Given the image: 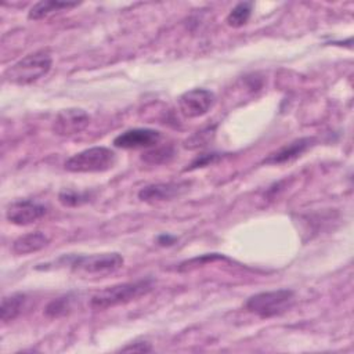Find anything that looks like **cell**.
Listing matches in <instances>:
<instances>
[{
  "mask_svg": "<svg viewBox=\"0 0 354 354\" xmlns=\"http://www.w3.org/2000/svg\"><path fill=\"white\" fill-rule=\"evenodd\" d=\"M53 65L51 53L48 48H40L25 55L14 65L6 69L4 79L12 84L28 86L48 73Z\"/></svg>",
  "mask_w": 354,
  "mask_h": 354,
  "instance_id": "1",
  "label": "cell"
},
{
  "mask_svg": "<svg viewBox=\"0 0 354 354\" xmlns=\"http://www.w3.org/2000/svg\"><path fill=\"white\" fill-rule=\"evenodd\" d=\"M153 288L152 279H138L108 286L91 296L90 307L94 310H106L115 306L130 303L141 296L148 295Z\"/></svg>",
  "mask_w": 354,
  "mask_h": 354,
  "instance_id": "2",
  "label": "cell"
},
{
  "mask_svg": "<svg viewBox=\"0 0 354 354\" xmlns=\"http://www.w3.org/2000/svg\"><path fill=\"white\" fill-rule=\"evenodd\" d=\"M295 303V292L290 289H277L260 292L250 296L245 308L260 318H271L286 313Z\"/></svg>",
  "mask_w": 354,
  "mask_h": 354,
  "instance_id": "3",
  "label": "cell"
},
{
  "mask_svg": "<svg viewBox=\"0 0 354 354\" xmlns=\"http://www.w3.org/2000/svg\"><path fill=\"white\" fill-rule=\"evenodd\" d=\"M116 165V153L106 147L83 149L65 160V169L72 173H102Z\"/></svg>",
  "mask_w": 354,
  "mask_h": 354,
  "instance_id": "4",
  "label": "cell"
},
{
  "mask_svg": "<svg viewBox=\"0 0 354 354\" xmlns=\"http://www.w3.org/2000/svg\"><path fill=\"white\" fill-rule=\"evenodd\" d=\"M122 254L112 253H97V254H82L69 257V267L73 272L82 275H108L123 267Z\"/></svg>",
  "mask_w": 354,
  "mask_h": 354,
  "instance_id": "5",
  "label": "cell"
},
{
  "mask_svg": "<svg viewBox=\"0 0 354 354\" xmlns=\"http://www.w3.org/2000/svg\"><path fill=\"white\" fill-rule=\"evenodd\" d=\"M214 101L213 91L199 87L183 93L178 97V108L185 118L194 119L206 115L214 105Z\"/></svg>",
  "mask_w": 354,
  "mask_h": 354,
  "instance_id": "6",
  "label": "cell"
},
{
  "mask_svg": "<svg viewBox=\"0 0 354 354\" xmlns=\"http://www.w3.org/2000/svg\"><path fill=\"white\" fill-rule=\"evenodd\" d=\"M90 123V115L80 108L59 111L53 122V131L57 136L69 137L83 131Z\"/></svg>",
  "mask_w": 354,
  "mask_h": 354,
  "instance_id": "7",
  "label": "cell"
},
{
  "mask_svg": "<svg viewBox=\"0 0 354 354\" xmlns=\"http://www.w3.org/2000/svg\"><path fill=\"white\" fill-rule=\"evenodd\" d=\"M47 213V207L32 199L11 202L6 209V218L15 225H29L40 220Z\"/></svg>",
  "mask_w": 354,
  "mask_h": 354,
  "instance_id": "8",
  "label": "cell"
},
{
  "mask_svg": "<svg viewBox=\"0 0 354 354\" xmlns=\"http://www.w3.org/2000/svg\"><path fill=\"white\" fill-rule=\"evenodd\" d=\"M160 141V133L153 129H130L113 138V145L122 149H140L155 147Z\"/></svg>",
  "mask_w": 354,
  "mask_h": 354,
  "instance_id": "9",
  "label": "cell"
},
{
  "mask_svg": "<svg viewBox=\"0 0 354 354\" xmlns=\"http://www.w3.org/2000/svg\"><path fill=\"white\" fill-rule=\"evenodd\" d=\"M189 187L187 181H173V183H158L149 184L142 187L138 192V198L142 202H159V201H169L176 196L184 194Z\"/></svg>",
  "mask_w": 354,
  "mask_h": 354,
  "instance_id": "10",
  "label": "cell"
},
{
  "mask_svg": "<svg viewBox=\"0 0 354 354\" xmlns=\"http://www.w3.org/2000/svg\"><path fill=\"white\" fill-rule=\"evenodd\" d=\"M314 142V138L310 137H303V138H297L283 147H281L279 149H277L275 152L270 153L263 163L267 165H281V163H286L290 162L296 158H299L303 152H306Z\"/></svg>",
  "mask_w": 354,
  "mask_h": 354,
  "instance_id": "11",
  "label": "cell"
},
{
  "mask_svg": "<svg viewBox=\"0 0 354 354\" xmlns=\"http://www.w3.org/2000/svg\"><path fill=\"white\" fill-rule=\"evenodd\" d=\"M48 242H50L48 236L40 231L28 232L25 235L18 236L12 242V252L19 256L35 253V252H39L43 248H46L48 245Z\"/></svg>",
  "mask_w": 354,
  "mask_h": 354,
  "instance_id": "12",
  "label": "cell"
},
{
  "mask_svg": "<svg viewBox=\"0 0 354 354\" xmlns=\"http://www.w3.org/2000/svg\"><path fill=\"white\" fill-rule=\"evenodd\" d=\"M79 4L80 3H76V1H58V0L39 1L30 7V10L28 12V18L32 21L43 19L53 12L62 11V10H71L73 7H77Z\"/></svg>",
  "mask_w": 354,
  "mask_h": 354,
  "instance_id": "13",
  "label": "cell"
},
{
  "mask_svg": "<svg viewBox=\"0 0 354 354\" xmlns=\"http://www.w3.org/2000/svg\"><path fill=\"white\" fill-rule=\"evenodd\" d=\"M25 303H26V295L21 292L4 296L1 299V307H0V319L3 321V324L14 321L21 314Z\"/></svg>",
  "mask_w": 354,
  "mask_h": 354,
  "instance_id": "14",
  "label": "cell"
},
{
  "mask_svg": "<svg viewBox=\"0 0 354 354\" xmlns=\"http://www.w3.org/2000/svg\"><path fill=\"white\" fill-rule=\"evenodd\" d=\"M75 297L72 295H64L57 299H53L44 308V314L48 318H59L69 314L73 308Z\"/></svg>",
  "mask_w": 354,
  "mask_h": 354,
  "instance_id": "15",
  "label": "cell"
},
{
  "mask_svg": "<svg viewBox=\"0 0 354 354\" xmlns=\"http://www.w3.org/2000/svg\"><path fill=\"white\" fill-rule=\"evenodd\" d=\"M252 8H253V3H250V1L238 3L227 15V18H225L227 25L231 28H241V26L246 25L252 15Z\"/></svg>",
  "mask_w": 354,
  "mask_h": 354,
  "instance_id": "16",
  "label": "cell"
},
{
  "mask_svg": "<svg viewBox=\"0 0 354 354\" xmlns=\"http://www.w3.org/2000/svg\"><path fill=\"white\" fill-rule=\"evenodd\" d=\"M176 152L173 147H158L142 153L141 159L148 165H163L169 163L174 158Z\"/></svg>",
  "mask_w": 354,
  "mask_h": 354,
  "instance_id": "17",
  "label": "cell"
},
{
  "mask_svg": "<svg viewBox=\"0 0 354 354\" xmlns=\"http://www.w3.org/2000/svg\"><path fill=\"white\" fill-rule=\"evenodd\" d=\"M91 192L88 191H75V189H69L65 188L62 191H59L58 194V201L68 207H75V206H80L83 203H87L91 199Z\"/></svg>",
  "mask_w": 354,
  "mask_h": 354,
  "instance_id": "18",
  "label": "cell"
},
{
  "mask_svg": "<svg viewBox=\"0 0 354 354\" xmlns=\"http://www.w3.org/2000/svg\"><path fill=\"white\" fill-rule=\"evenodd\" d=\"M214 134V129L213 127H206V129H202L199 131H196L192 137H189V140H187V144L185 147L187 148H202L205 145H207V142L212 140Z\"/></svg>",
  "mask_w": 354,
  "mask_h": 354,
  "instance_id": "19",
  "label": "cell"
},
{
  "mask_svg": "<svg viewBox=\"0 0 354 354\" xmlns=\"http://www.w3.org/2000/svg\"><path fill=\"white\" fill-rule=\"evenodd\" d=\"M221 158L220 153H203V155H199L187 170H192V169H198V167H203V166H207V165H212L214 162H217L218 159Z\"/></svg>",
  "mask_w": 354,
  "mask_h": 354,
  "instance_id": "20",
  "label": "cell"
},
{
  "mask_svg": "<svg viewBox=\"0 0 354 354\" xmlns=\"http://www.w3.org/2000/svg\"><path fill=\"white\" fill-rule=\"evenodd\" d=\"M120 351H123V353H130V351L149 353V351H152V347H151V344L147 340H134V342L129 343L127 346L122 347Z\"/></svg>",
  "mask_w": 354,
  "mask_h": 354,
  "instance_id": "21",
  "label": "cell"
},
{
  "mask_svg": "<svg viewBox=\"0 0 354 354\" xmlns=\"http://www.w3.org/2000/svg\"><path fill=\"white\" fill-rule=\"evenodd\" d=\"M174 241H176V238L174 236H170V235H160L159 238H158V242H159V245H173L174 243Z\"/></svg>",
  "mask_w": 354,
  "mask_h": 354,
  "instance_id": "22",
  "label": "cell"
}]
</instances>
